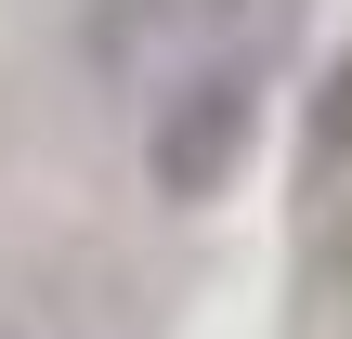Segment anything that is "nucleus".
<instances>
[{
	"label": "nucleus",
	"mask_w": 352,
	"mask_h": 339,
	"mask_svg": "<svg viewBox=\"0 0 352 339\" xmlns=\"http://www.w3.org/2000/svg\"><path fill=\"white\" fill-rule=\"evenodd\" d=\"M248 144H261V65H248V52H196V65H170V78H157V118H144V183H157L170 209L235 196Z\"/></svg>",
	"instance_id": "f257e3e1"
},
{
	"label": "nucleus",
	"mask_w": 352,
	"mask_h": 339,
	"mask_svg": "<svg viewBox=\"0 0 352 339\" xmlns=\"http://www.w3.org/2000/svg\"><path fill=\"white\" fill-rule=\"evenodd\" d=\"M300 196L314 209L352 196V39H340V65H327V91H314V131H300Z\"/></svg>",
	"instance_id": "f03ea898"
},
{
	"label": "nucleus",
	"mask_w": 352,
	"mask_h": 339,
	"mask_svg": "<svg viewBox=\"0 0 352 339\" xmlns=\"http://www.w3.org/2000/svg\"><path fill=\"white\" fill-rule=\"evenodd\" d=\"M183 26H196V52H248V65H274V39L300 26V0H183Z\"/></svg>",
	"instance_id": "7ed1b4c3"
}]
</instances>
